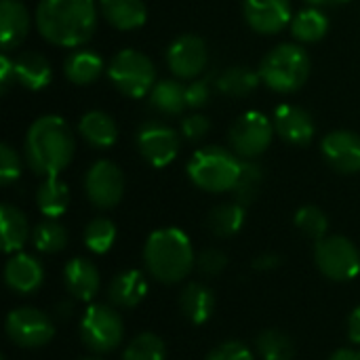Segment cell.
I'll list each match as a JSON object with an SVG mask.
<instances>
[{"label": "cell", "instance_id": "1", "mask_svg": "<svg viewBox=\"0 0 360 360\" xmlns=\"http://www.w3.org/2000/svg\"><path fill=\"white\" fill-rule=\"evenodd\" d=\"M36 27L57 46H80L95 34V0H42L36 8Z\"/></svg>", "mask_w": 360, "mask_h": 360}, {"label": "cell", "instance_id": "2", "mask_svg": "<svg viewBox=\"0 0 360 360\" xmlns=\"http://www.w3.org/2000/svg\"><path fill=\"white\" fill-rule=\"evenodd\" d=\"M76 141L70 124L61 116H40L25 135V160L27 167L40 177L59 175L74 158Z\"/></svg>", "mask_w": 360, "mask_h": 360}, {"label": "cell", "instance_id": "3", "mask_svg": "<svg viewBox=\"0 0 360 360\" xmlns=\"http://www.w3.org/2000/svg\"><path fill=\"white\" fill-rule=\"evenodd\" d=\"M143 264L152 278L165 285H175L192 272L196 266V253L186 232L179 228H160L146 240Z\"/></svg>", "mask_w": 360, "mask_h": 360}, {"label": "cell", "instance_id": "4", "mask_svg": "<svg viewBox=\"0 0 360 360\" xmlns=\"http://www.w3.org/2000/svg\"><path fill=\"white\" fill-rule=\"evenodd\" d=\"M262 82L276 93L300 91L310 76V57L304 46L285 42L274 46L259 63Z\"/></svg>", "mask_w": 360, "mask_h": 360}, {"label": "cell", "instance_id": "5", "mask_svg": "<svg viewBox=\"0 0 360 360\" xmlns=\"http://www.w3.org/2000/svg\"><path fill=\"white\" fill-rule=\"evenodd\" d=\"M240 162L243 158H238L232 150L207 146L192 154L188 162V175L192 184L205 192H232L240 173Z\"/></svg>", "mask_w": 360, "mask_h": 360}, {"label": "cell", "instance_id": "6", "mask_svg": "<svg viewBox=\"0 0 360 360\" xmlns=\"http://www.w3.org/2000/svg\"><path fill=\"white\" fill-rule=\"evenodd\" d=\"M108 76L122 95L135 99L150 95L156 84V70L152 59L135 49L116 53L108 65Z\"/></svg>", "mask_w": 360, "mask_h": 360}, {"label": "cell", "instance_id": "7", "mask_svg": "<svg viewBox=\"0 0 360 360\" xmlns=\"http://www.w3.org/2000/svg\"><path fill=\"white\" fill-rule=\"evenodd\" d=\"M124 325L114 306L93 304L86 308L80 321V338L84 346L97 354L112 352L122 342Z\"/></svg>", "mask_w": 360, "mask_h": 360}, {"label": "cell", "instance_id": "8", "mask_svg": "<svg viewBox=\"0 0 360 360\" xmlns=\"http://www.w3.org/2000/svg\"><path fill=\"white\" fill-rule=\"evenodd\" d=\"M314 262L321 274L338 283L352 281L360 272V251L346 236H325L316 240Z\"/></svg>", "mask_w": 360, "mask_h": 360}, {"label": "cell", "instance_id": "9", "mask_svg": "<svg viewBox=\"0 0 360 360\" xmlns=\"http://www.w3.org/2000/svg\"><path fill=\"white\" fill-rule=\"evenodd\" d=\"M272 120L262 112H245L228 133L232 152L243 160H255L259 158L272 143L274 135Z\"/></svg>", "mask_w": 360, "mask_h": 360}, {"label": "cell", "instance_id": "10", "mask_svg": "<svg viewBox=\"0 0 360 360\" xmlns=\"http://www.w3.org/2000/svg\"><path fill=\"white\" fill-rule=\"evenodd\" d=\"M179 133L160 120H148L137 131V150L152 167L160 169L171 165L179 152Z\"/></svg>", "mask_w": 360, "mask_h": 360}, {"label": "cell", "instance_id": "11", "mask_svg": "<svg viewBox=\"0 0 360 360\" xmlns=\"http://www.w3.org/2000/svg\"><path fill=\"white\" fill-rule=\"evenodd\" d=\"M6 335L19 348H40L49 344L55 335L51 316L36 308H19L6 316Z\"/></svg>", "mask_w": 360, "mask_h": 360}, {"label": "cell", "instance_id": "12", "mask_svg": "<svg viewBox=\"0 0 360 360\" xmlns=\"http://www.w3.org/2000/svg\"><path fill=\"white\" fill-rule=\"evenodd\" d=\"M84 192L97 209L116 207L124 194V175L120 167L112 160H97L86 171Z\"/></svg>", "mask_w": 360, "mask_h": 360}, {"label": "cell", "instance_id": "13", "mask_svg": "<svg viewBox=\"0 0 360 360\" xmlns=\"http://www.w3.org/2000/svg\"><path fill=\"white\" fill-rule=\"evenodd\" d=\"M167 63L177 78L190 80L205 72L209 63L207 42L196 34H184L167 49Z\"/></svg>", "mask_w": 360, "mask_h": 360}, {"label": "cell", "instance_id": "14", "mask_svg": "<svg viewBox=\"0 0 360 360\" xmlns=\"http://www.w3.org/2000/svg\"><path fill=\"white\" fill-rule=\"evenodd\" d=\"M245 19L257 34H278L291 25V0H245Z\"/></svg>", "mask_w": 360, "mask_h": 360}, {"label": "cell", "instance_id": "15", "mask_svg": "<svg viewBox=\"0 0 360 360\" xmlns=\"http://www.w3.org/2000/svg\"><path fill=\"white\" fill-rule=\"evenodd\" d=\"M325 160L338 173H359L360 171V135L354 131H333L325 135L321 143Z\"/></svg>", "mask_w": 360, "mask_h": 360}, {"label": "cell", "instance_id": "16", "mask_svg": "<svg viewBox=\"0 0 360 360\" xmlns=\"http://www.w3.org/2000/svg\"><path fill=\"white\" fill-rule=\"evenodd\" d=\"M272 124H274L276 135H281V139L291 146H308L316 133V124L310 112L291 103L276 108Z\"/></svg>", "mask_w": 360, "mask_h": 360}, {"label": "cell", "instance_id": "17", "mask_svg": "<svg viewBox=\"0 0 360 360\" xmlns=\"http://www.w3.org/2000/svg\"><path fill=\"white\" fill-rule=\"evenodd\" d=\"M44 281V270L34 255L15 253L4 266V283L11 291L27 295L40 289Z\"/></svg>", "mask_w": 360, "mask_h": 360}, {"label": "cell", "instance_id": "18", "mask_svg": "<svg viewBox=\"0 0 360 360\" xmlns=\"http://www.w3.org/2000/svg\"><path fill=\"white\" fill-rule=\"evenodd\" d=\"M63 281L70 295L80 302H91L99 293V285H101L97 266L84 257H74L72 262L65 264Z\"/></svg>", "mask_w": 360, "mask_h": 360}, {"label": "cell", "instance_id": "19", "mask_svg": "<svg viewBox=\"0 0 360 360\" xmlns=\"http://www.w3.org/2000/svg\"><path fill=\"white\" fill-rule=\"evenodd\" d=\"M30 32V11L21 0L0 2V42L4 53L17 49Z\"/></svg>", "mask_w": 360, "mask_h": 360}, {"label": "cell", "instance_id": "20", "mask_svg": "<svg viewBox=\"0 0 360 360\" xmlns=\"http://www.w3.org/2000/svg\"><path fill=\"white\" fill-rule=\"evenodd\" d=\"M148 295V278L139 270H124L116 274L108 287V297L116 308H135Z\"/></svg>", "mask_w": 360, "mask_h": 360}, {"label": "cell", "instance_id": "21", "mask_svg": "<svg viewBox=\"0 0 360 360\" xmlns=\"http://www.w3.org/2000/svg\"><path fill=\"white\" fill-rule=\"evenodd\" d=\"M78 133L93 148H110L118 139V124L108 112L91 110L80 118Z\"/></svg>", "mask_w": 360, "mask_h": 360}, {"label": "cell", "instance_id": "22", "mask_svg": "<svg viewBox=\"0 0 360 360\" xmlns=\"http://www.w3.org/2000/svg\"><path fill=\"white\" fill-rule=\"evenodd\" d=\"M179 310L190 323L202 325L213 316L215 293L202 283H190L179 295Z\"/></svg>", "mask_w": 360, "mask_h": 360}, {"label": "cell", "instance_id": "23", "mask_svg": "<svg viewBox=\"0 0 360 360\" xmlns=\"http://www.w3.org/2000/svg\"><path fill=\"white\" fill-rule=\"evenodd\" d=\"M101 15L116 30H137L148 19L143 0H101Z\"/></svg>", "mask_w": 360, "mask_h": 360}, {"label": "cell", "instance_id": "24", "mask_svg": "<svg viewBox=\"0 0 360 360\" xmlns=\"http://www.w3.org/2000/svg\"><path fill=\"white\" fill-rule=\"evenodd\" d=\"M15 70H17V82L30 91L44 89L53 78V70H51L49 59L40 53H34V51H23L21 55H17Z\"/></svg>", "mask_w": 360, "mask_h": 360}, {"label": "cell", "instance_id": "25", "mask_svg": "<svg viewBox=\"0 0 360 360\" xmlns=\"http://www.w3.org/2000/svg\"><path fill=\"white\" fill-rule=\"evenodd\" d=\"M0 236L4 253H19L30 238L27 217L8 202L0 207Z\"/></svg>", "mask_w": 360, "mask_h": 360}, {"label": "cell", "instance_id": "26", "mask_svg": "<svg viewBox=\"0 0 360 360\" xmlns=\"http://www.w3.org/2000/svg\"><path fill=\"white\" fill-rule=\"evenodd\" d=\"M245 209L247 207H243L236 200L213 207L207 215V230L217 238H232L234 234L240 232L245 224V217H247Z\"/></svg>", "mask_w": 360, "mask_h": 360}, {"label": "cell", "instance_id": "27", "mask_svg": "<svg viewBox=\"0 0 360 360\" xmlns=\"http://www.w3.org/2000/svg\"><path fill=\"white\" fill-rule=\"evenodd\" d=\"M63 72L68 76L70 82L74 84H91L95 82L101 72H103V59L95 53V51H89V49H78L74 53L68 55L65 63H63Z\"/></svg>", "mask_w": 360, "mask_h": 360}, {"label": "cell", "instance_id": "28", "mask_svg": "<svg viewBox=\"0 0 360 360\" xmlns=\"http://www.w3.org/2000/svg\"><path fill=\"white\" fill-rule=\"evenodd\" d=\"M36 205L42 211L44 217L57 219L65 213L68 205H70V188L65 181L59 179V175L55 177H44L42 184L36 190Z\"/></svg>", "mask_w": 360, "mask_h": 360}, {"label": "cell", "instance_id": "29", "mask_svg": "<svg viewBox=\"0 0 360 360\" xmlns=\"http://www.w3.org/2000/svg\"><path fill=\"white\" fill-rule=\"evenodd\" d=\"M148 103L158 114L177 116L188 108V103H186V86L179 80H160L150 91Z\"/></svg>", "mask_w": 360, "mask_h": 360}, {"label": "cell", "instance_id": "30", "mask_svg": "<svg viewBox=\"0 0 360 360\" xmlns=\"http://www.w3.org/2000/svg\"><path fill=\"white\" fill-rule=\"evenodd\" d=\"M259 82H262L259 74L249 70V68H245V65L226 68L215 78L217 91L228 95V97H247L249 93H253L257 89Z\"/></svg>", "mask_w": 360, "mask_h": 360}, {"label": "cell", "instance_id": "31", "mask_svg": "<svg viewBox=\"0 0 360 360\" xmlns=\"http://www.w3.org/2000/svg\"><path fill=\"white\" fill-rule=\"evenodd\" d=\"M327 32H329V19L316 6L304 8L291 19V34L300 42H319L321 38H325Z\"/></svg>", "mask_w": 360, "mask_h": 360}, {"label": "cell", "instance_id": "32", "mask_svg": "<svg viewBox=\"0 0 360 360\" xmlns=\"http://www.w3.org/2000/svg\"><path fill=\"white\" fill-rule=\"evenodd\" d=\"M262 186H264V169H262V165L255 162V160H243L238 179H236V184L232 188L234 200L240 202L243 207H249L259 196Z\"/></svg>", "mask_w": 360, "mask_h": 360}, {"label": "cell", "instance_id": "33", "mask_svg": "<svg viewBox=\"0 0 360 360\" xmlns=\"http://www.w3.org/2000/svg\"><path fill=\"white\" fill-rule=\"evenodd\" d=\"M32 240H34V247H36L40 253L55 255V253H59V251L65 249V245H68V230H65V226L59 224L57 219L46 217L44 221H40V224L34 228Z\"/></svg>", "mask_w": 360, "mask_h": 360}, {"label": "cell", "instance_id": "34", "mask_svg": "<svg viewBox=\"0 0 360 360\" xmlns=\"http://www.w3.org/2000/svg\"><path fill=\"white\" fill-rule=\"evenodd\" d=\"M257 352L264 360H293L295 346L293 340L278 331V329H266L257 335Z\"/></svg>", "mask_w": 360, "mask_h": 360}, {"label": "cell", "instance_id": "35", "mask_svg": "<svg viewBox=\"0 0 360 360\" xmlns=\"http://www.w3.org/2000/svg\"><path fill=\"white\" fill-rule=\"evenodd\" d=\"M114 240H116V226L108 217H95L84 228V245L89 247V251L97 255L108 253Z\"/></svg>", "mask_w": 360, "mask_h": 360}, {"label": "cell", "instance_id": "36", "mask_svg": "<svg viewBox=\"0 0 360 360\" xmlns=\"http://www.w3.org/2000/svg\"><path fill=\"white\" fill-rule=\"evenodd\" d=\"M167 346L156 333H141L137 335L124 350L122 360H165Z\"/></svg>", "mask_w": 360, "mask_h": 360}, {"label": "cell", "instance_id": "37", "mask_svg": "<svg viewBox=\"0 0 360 360\" xmlns=\"http://www.w3.org/2000/svg\"><path fill=\"white\" fill-rule=\"evenodd\" d=\"M295 228L306 234L308 238H314V240H321L327 236V230H329V219L325 215V211H321L319 207L314 205H308V207H302L297 213H295Z\"/></svg>", "mask_w": 360, "mask_h": 360}, {"label": "cell", "instance_id": "38", "mask_svg": "<svg viewBox=\"0 0 360 360\" xmlns=\"http://www.w3.org/2000/svg\"><path fill=\"white\" fill-rule=\"evenodd\" d=\"M228 266V257L224 251L215 249V247H209V249H202L198 255H196V270L202 274V276H217L226 270Z\"/></svg>", "mask_w": 360, "mask_h": 360}, {"label": "cell", "instance_id": "39", "mask_svg": "<svg viewBox=\"0 0 360 360\" xmlns=\"http://www.w3.org/2000/svg\"><path fill=\"white\" fill-rule=\"evenodd\" d=\"M19 175H21L19 154L8 143H2L0 146V181H2V186H11L13 181L19 179Z\"/></svg>", "mask_w": 360, "mask_h": 360}, {"label": "cell", "instance_id": "40", "mask_svg": "<svg viewBox=\"0 0 360 360\" xmlns=\"http://www.w3.org/2000/svg\"><path fill=\"white\" fill-rule=\"evenodd\" d=\"M205 360H253V354L243 342H224L215 346Z\"/></svg>", "mask_w": 360, "mask_h": 360}, {"label": "cell", "instance_id": "41", "mask_svg": "<svg viewBox=\"0 0 360 360\" xmlns=\"http://www.w3.org/2000/svg\"><path fill=\"white\" fill-rule=\"evenodd\" d=\"M211 120L202 114H192L181 120V137L188 141H200L209 135Z\"/></svg>", "mask_w": 360, "mask_h": 360}, {"label": "cell", "instance_id": "42", "mask_svg": "<svg viewBox=\"0 0 360 360\" xmlns=\"http://www.w3.org/2000/svg\"><path fill=\"white\" fill-rule=\"evenodd\" d=\"M211 99V86H209V80H194L186 86V103L188 108L192 110H198L202 105H207Z\"/></svg>", "mask_w": 360, "mask_h": 360}, {"label": "cell", "instance_id": "43", "mask_svg": "<svg viewBox=\"0 0 360 360\" xmlns=\"http://www.w3.org/2000/svg\"><path fill=\"white\" fill-rule=\"evenodd\" d=\"M15 82H17L15 59H11L8 53H2V57H0V91L6 93Z\"/></svg>", "mask_w": 360, "mask_h": 360}, {"label": "cell", "instance_id": "44", "mask_svg": "<svg viewBox=\"0 0 360 360\" xmlns=\"http://www.w3.org/2000/svg\"><path fill=\"white\" fill-rule=\"evenodd\" d=\"M283 264L281 255L276 253H262L259 257L253 259V268L259 270V272H270V270H276L278 266Z\"/></svg>", "mask_w": 360, "mask_h": 360}, {"label": "cell", "instance_id": "45", "mask_svg": "<svg viewBox=\"0 0 360 360\" xmlns=\"http://www.w3.org/2000/svg\"><path fill=\"white\" fill-rule=\"evenodd\" d=\"M348 340L360 346V306L354 308L352 314L348 316Z\"/></svg>", "mask_w": 360, "mask_h": 360}, {"label": "cell", "instance_id": "46", "mask_svg": "<svg viewBox=\"0 0 360 360\" xmlns=\"http://www.w3.org/2000/svg\"><path fill=\"white\" fill-rule=\"evenodd\" d=\"M329 360H360V352L352 350V348H342V350L333 352Z\"/></svg>", "mask_w": 360, "mask_h": 360}, {"label": "cell", "instance_id": "47", "mask_svg": "<svg viewBox=\"0 0 360 360\" xmlns=\"http://www.w3.org/2000/svg\"><path fill=\"white\" fill-rule=\"evenodd\" d=\"M72 310H74V304L72 302H61L59 306H57V314L61 316V319H70L72 316Z\"/></svg>", "mask_w": 360, "mask_h": 360}, {"label": "cell", "instance_id": "48", "mask_svg": "<svg viewBox=\"0 0 360 360\" xmlns=\"http://www.w3.org/2000/svg\"><path fill=\"white\" fill-rule=\"evenodd\" d=\"M306 2L312 6H327V4H335L338 0H306Z\"/></svg>", "mask_w": 360, "mask_h": 360}, {"label": "cell", "instance_id": "49", "mask_svg": "<svg viewBox=\"0 0 360 360\" xmlns=\"http://www.w3.org/2000/svg\"><path fill=\"white\" fill-rule=\"evenodd\" d=\"M82 360H101V359H82Z\"/></svg>", "mask_w": 360, "mask_h": 360}]
</instances>
